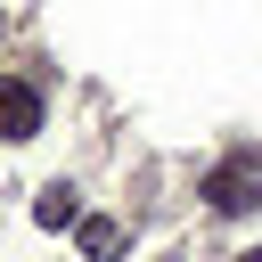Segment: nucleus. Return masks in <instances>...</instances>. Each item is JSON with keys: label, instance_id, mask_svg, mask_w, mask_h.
<instances>
[{"label": "nucleus", "instance_id": "obj_1", "mask_svg": "<svg viewBox=\"0 0 262 262\" xmlns=\"http://www.w3.org/2000/svg\"><path fill=\"white\" fill-rule=\"evenodd\" d=\"M205 196H213V213H254V205H262V156H254V147H229V156L205 172Z\"/></svg>", "mask_w": 262, "mask_h": 262}, {"label": "nucleus", "instance_id": "obj_2", "mask_svg": "<svg viewBox=\"0 0 262 262\" xmlns=\"http://www.w3.org/2000/svg\"><path fill=\"white\" fill-rule=\"evenodd\" d=\"M41 131V90L33 82H0V139H33Z\"/></svg>", "mask_w": 262, "mask_h": 262}, {"label": "nucleus", "instance_id": "obj_3", "mask_svg": "<svg viewBox=\"0 0 262 262\" xmlns=\"http://www.w3.org/2000/svg\"><path fill=\"white\" fill-rule=\"evenodd\" d=\"M33 221H41V229H66V221H82V196H74L66 180H49V188L33 196Z\"/></svg>", "mask_w": 262, "mask_h": 262}, {"label": "nucleus", "instance_id": "obj_4", "mask_svg": "<svg viewBox=\"0 0 262 262\" xmlns=\"http://www.w3.org/2000/svg\"><path fill=\"white\" fill-rule=\"evenodd\" d=\"M115 254H123V221L82 213V262H115Z\"/></svg>", "mask_w": 262, "mask_h": 262}, {"label": "nucleus", "instance_id": "obj_5", "mask_svg": "<svg viewBox=\"0 0 262 262\" xmlns=\"http://www.w3.org/2000/svg\"><path fill=\"white\" fill-rule=\"evenodd\" d=\"M237 262H262V246H254V254H237Z\"/></svg>", "mask_w": 262, "mask_h": 262}]
</instances>
